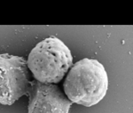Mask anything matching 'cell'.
<instances>
[{"label": "cell", "instance_id": "4", "mask_svg": "<svg viewBox=\"0 0 133 113\" xmlns=\"http://www.w3.org/2000/svg\"><path fill=\"white\" fill-rule=\"evenodd\" d=\"M28 113H68L72 102L55 84L29 82Z\"/></svg>", "mask_w": 133, "mask_h": 113}, {"label": "cell", "instance_id": "3", "mask_svg": "<svg viewBox=\"0 0 133 113\" xmlns=\"http://www.w3.org/2000/svg\"><path fill=\"white\" fill-rule=\"evenodd\" d=\"M27 60L23 57L0 54V103L12 105L29 88Z\"/></svg>", "mask_w": 133, "mask_h": 113}, {"label": "cell", "instance_id": "2", "mask_svg": "<svg viewBox=\"0 0 133 113\" xmlns=\"http://www.w3.org/2000/svg\"><path fill=\"white\" fill-rule=\"evenodd\" d=\"M72 65L71 51L56 37H49L38 43L27 60L28 69L35 80L43 84L59 83Z\"/></svg>", "mask_w": 133, "mask_h": 113}, {"label": "cell", "instance_id": "1", "mask_svg": "<svg viewBox=\"0 0 133 113\" xmlns=\"http://www.w3.org/2000/svg\"><path fill=\"white\" fill-rule=\"evenodd\" d=\"M108 75L104 66L95 59L80 60L72 65L64 82V91L72 103L91 107L106 96Z\"/></svg>", "mask_w": 133, "mask_h": 113}]
</instances>
